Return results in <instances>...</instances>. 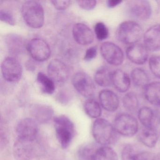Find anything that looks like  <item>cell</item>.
I'll return each instance as SVG.
<instances>
[{
	"label": "cell",
	"instance_id": "obj_1",
	"mask_svg": "<svg viewBox=\"0 0 160 160\" xmlns=\"http://www.w3.org/2000/svg\"><path fill=\"white\" fill-rule=\"evenodd\" d=\"M92 134L98 144L102 146H108L115 142L117 133L113 124L105 119L99 118L93 122Z\"/></svg>",
	"mask_w": 160,
	"mask_h": 160
},
{
	"label": "cell",
	"instance_id": "obj_2",
	"mask_svg": "<svg viewBox=\"0 0 160 160\" xmlns=\"http://www.w3.org/2000/svg\"><path fill=\"white\" fill-rule=\"evenodd\" d=\"M21 13L26 24L33 28H42L44 22V11L42 4L35 1L25 2Z\"/></svg>",
	"mask_w": 160,
	"mask_h": 160
},
{
	"label": "cell",
	"instance_id": "obj_3",
	"mask_svg": "<svg viewBox=\"0 0 160 160\" xmlns=\"http://www.w3.org/2000/svg\"><path fill=\"white\" fill-rule=\"evenodd\" d=\"M143 35L140 25L133 21H126L121 23L116 32V36L120 42L129 46L137 43Z\"/></svg>",
	"mask_w": 160,
	"mask_h": 160
},
{
	"label": "cell",
	"instance_id": "obj_4",
	"mask_svg": "<svg viewBox=\"0 0 160 160\" xmlns=\"http://www.w3.org/2000/svg\"><path fill=\"white\" fill-rule=\"evenodd\" d=\"M57 138L62 148L69 147L74 135V125L72 121L65 116H58L54 119Z\"/></svg>",
	"mask_w": 160,
	"mask_h": 160
},
{
	"label": "cell",
	"instance_id": "obj_5",
	"mask_svg": "<svg viewBox=\"0 0 160 160\" xmlns=\"http://www.w3.org/2000/svg\"><path fill=\"white\" fill-rule=\"evenodd\" d=\"M117 133L126 137H132L138 131V122L133 116L122 113L116 116L113 123Z\"/></svg>",
	"mask_w": 160,
	"mask_h": 160
},
{
	"label": "cell",
	"instance_id": "obj_6",
	"mask_svg": "<svg viewBox=\"0 0 160 160\" xmlns=\"http://www.w3.org/2000/svg\"><path fill=\"white\" fill-rule=\"evenodd\" d=\"M72 85L78 93L87 98H92L94 95L96 87L91 78L84 72H78L74 75Z\"/></svg>",
	"mask_w": 160,
	"mask_h": 160
},
{
	"label": "cell",
	"instance_id": "obj_7",
	"mask_svg": "<svg viewBox=\"0 0 160 160\" xmlns=\"http://www.w3.org/2000/svg\"><path fill=\"white\" fill-rule=\"evenodd\" d=\"M100 51L102 57L110 65L119 66L123 62L124 53L121 48L114 43H103L101 45Z\"/></svg>",
	"mask_w": 160,
	"mask_h": 160
},
{
	"label": "cell",
	"instance_id": "obj_8",
	"mask_svg": "<svg viewBox=\"0 0 160 160\" xmlns=\"http://www.w3.org/2000/svg\"><path fill=\"white\" fill-rule=\"evenodd\" d=\"M36 140L30 141L17 138L13 146V152L18 160H31L37 152Z\"/></svg>",
	"mask_w": 160,
	"mask_h": 160
},
{
	"label": "cell",
	"instance_id": "obj_9",
	"mask_svg": "<svg viewBox=\"0 0 160 160\" xmlns=\"http://www.w3.org/2000/svg\"><path fill=\"white\" fill-rule=\"evenodd\" d=\"M1 71L3 78L8 82H17L22 76V66L18 60L12 57H8L3 61Z\"/></svg>",
	"mask_w": 160,
	"mask_h": 160
},
{
	"label": "cell",
	"instance_id": "obj_10",
	"mask_svg": "<svg viewBox=\"0 0 160 160\" xmlns=\"http://www.w3.org/2000/svg\"><path fill=\"white\" fill-rule=\"evenodd\" d=\"M27 48L32 58L37 61H45L51 55L49 45L44 40L40 38L31 40L27 45Z\"/></svg>",
	"mask_w": 160,
	"mask_h": 160
},
{
	"label": "cell",
	"instance_id": "obj_11",
	"mask_svg": "<svg viewBox=\"0 0 160 160\" xmlns=\"http://www.w3.org/2000/svg\"><path fill=\"white\" fill-rule=\"evenodd\" d=\"M16 132L18 138L35 141L39 133L37 122L31 118L23 119L18 123Z\"/></svg>",
	"mask_w": 160,
	"mask_h": 160
},
{
	"label": "cell",
	"instance_id": "obj_12",
	"mask_svg": "<svg viewBox=\"0 0 160 160\" xmlns=\"http://www.w3.org/2000/svg\"><path fill=\"white\" fill-rule=\"evenodd\" d=\"M48 74L55 83L60 85L68 80L70 72L65 63L58 59H55L48 64Z\"/></svg>",
	"mask_w": 160,
	"mask_h": 160
},
{
	"label": "cell",
	"instance_id": "obj_13",
	"mask_svg": "<svg viewBox=\"0 0 160 160\" xmlns=\"http://www.w3.org/2000/svg\"><path fill=\"white\" fill-rule=\"evenodd\" d=\"M127 7L130 14L139 20H148L151 16V5L146 0L130 1L127 3Z\"/></svg>",
	"mask_w": 160,
	"mask_h": 160
},
{
	"label": "cell",
	"instance_id": "obj_14",
	"mask_svg": "<svg viewBox=\"0 0 160 160\" xmlns=\"http://www.w3.org/2000/svg\"><path fill=\"white\" fill-rule=\"evenodd\" d=\"M126 55L131 62L138 65H142L148 60V50L144 44L137 43L127 48Z\"/></svg>",
	"mask_w": 160,
	"mask_h": 160
},
{
	"label": "cell",
	"instance_id": "obj_15",
	"mask_svg": "<svg viewBox=\"0 0 160 160\" xmlns=\"http://www.w3.org/2000/svg\"><path fill=\"white\" fill-rule=\"evenodd\" d=\"M144 45L148 51L160 50V25H153L149 28L143 35Z\"/></svg>",
	"mask_w": 160,
	"mask_h": 160
},
{
	"label": "cell",
	"instance_id": "obj_16",
	"mask_svg": "<svg viewBox=\"0 0 160 160\" xmlns=\"http://www.w3.org/2000/svg\"><path fill=\"white\" fill-rule=\"evenodd\" d=\"M72 33L76 42L82 45L90 44L94 40L93 32L83 23H77L74 25Z\"/></svg>",
	"mask_w": 160,
	"mask_h": 160
},
{
	"label": "cell",
	"instance_id": "obj_17",
	"mask_svg": "<svg viewBox=\"0 0 160 160\" xmlns=\"http://www.w3.org/2000/svg\"><path fill=\"white\" fill-rule=\"evenodd\" d=\"M99 101L101 106L107 111L115 112L119 106V100L116 93L108 89H104L99 94Z\"/></svg>",
	"mask_w": 160,
	"mask_h": 160
},
{
	"label": "cell",
	"instance_id": "obj_18",
	"mask_svg": "<svg viewBox=\"0 0 160 160\" xmlns=\"http://www.w3.org/2000/svg\"><path fill=\"white\" fill-rule=\"evenodd\" d=\"M112 84L120 92H125L129 89L131 79L128 75L122 70L118 69L112 72Z\"/></svg>",
	"mask_w": 160,
	"mask_h": 160
},
{
	"label": "cell",
	"instance_id": "obj_19",
	"mask_svg": "<svg viewBox=\"0 0 160 160\" xmlns=\"http://www.w3.org/2000/svg\"><path fill=\"white\" fill-rule=\"evenodd\" d=\"M159 138L158 132L155 127H144L138 134V139L140 142L147 148H154Z\"/></svg>",
	"mask_w": 160,
	"mask_h": 160
},
{
	"label": "cell",
	"instance_id": "obj_20",
	"mask_svg": "<svg viewBox=\"0 0 160 160\" xmlns=\"http://www.w3.org/2000/svg\"><path fill=\"white\" fill-rule=\"evenodd\" d=\"M144 96L151 104L160 108V82L149 83L144 88Z\"/></svg>",
	"mask_w": 160,
	"mask_h": 160
},
{
	"label": "cell",
	"instance_id": "obj_21",
	"mask_svg": "<svg viewBox=\"0 0 160 160\" xmlns=\"http://www.w3.org/2000/svg\"><path fill=\"white\" fill-rule=\"evenodd\" d=\"M34 119L41 123L48 122L53 116V109L45 105H37L32 109Z\"/></svg>",
	"mask_w": 160,
	"mask_h": 160
},
{
	"label": "cell",
	"instance_id": "obj_22",
	"mask_svg": "<svg viewBox=\"0 0 160 160\" xmlns=\"http://www.w3.org/2000/svg\"><path fill=\"white\" fill-rule=\"evenodd\" d=\"M112 72L108 66H102L100 67L94 74V81L101 87H109L112 84Z\"/></svg>",
	"mask_w": 160,
	"mask_h": 160
},
{
	"label": "cell",
	"instance_id": "obj_23",
	"mask_svg": "<svg viewBox=\"0 0 160 160\" xmlns=\"http://www.w3.org/2000/svg\"><path fill=\"white\" fill-rule=\"evenodd\" d=\"M90 160H118L116 152L109 146L97 147Z\"/></svg>",
	"mask_w": 160,
	"mask_h": 160
},
{
	"label": "cell",
	"instance_id": "obj_24",
	"mask_svg": "<svg viewBox=\"0 0 160 160\" xmlns=\"http://www.w3.org/2000/svg\"><path fill=\"white\" fill-rule=\"evenodd\" d=\"M138 118L144 127L150 128L154 127L155 113L150 108L144 106L139 108L138 112Z\"/></svg>",
	"mask_w": 160,
	"mask_h": 160
},
{
	"label": "cell",
	"instance_id": "obj_25",
	"mask_svg": "<svg viewBox=\"0 0 160 160\" xmlns=\"http://www.w3.org/2000/svg\"><path fill=\"white\" fill-rule=\"evenodd\" d=\"M131 78L134 86L145 88L149 83V77L146 71L141 68L133 69L131 72Z\"/></svg>",
	"mask_w": 160,
	"mask_h": 160
},
{
	"label": "cell",
	"instance_id": "obj_26",
	"mask_svg": "<svg viewBox=\"0 0 160 160\" xmlns=\"http://www.w3.org/2000/svg\"><path fill=\"white\" fill-rule=\"evenodd\" d=\"M37 80L44 93L48 94L54 93L56 89L55 83L48 76L42 72H39L37 74Z\"/></svg>",
	"mask_w": 160,
	"mask_h": 160
},
{
	"label": "cell",
	"instance_id": "obj_27",
	"mask_svg": "<svg viewBox=\"0 0 160 160\" xmlns=\"http://www.w3.org/2000/svg\"><path fill=\"white\" fill-rule=\"evenodd\" d=\"M84 108L86 114L92 118H99L102 114L101 105L96 100L89 98L86 101Z\"/></svg>",
	"mask_w": 160,
	"mask_h": 160
},
{
	"label": "cell",
	"instance_id": "obj_28",
	"mask_svg": "<svg viewBox=\"0 0 160 160\" xmlns=\"http://www.w3.org/2000/svg\"><path fill=\"white\" fill-rule=\"evenodd\" d=\"M123 107L127 111L131 112H135L139 106V102L136 94L133 92L126 93L122 99Z\"/></svg>",
	"mask_w": 160,
	"mask_h": 160
},
{
	"label": "cell",
	"instance_id": "obj_29",
	"mask_svg": "<svg viewBox=\"0 0 160 160\" xmlns=\"http://www.w3.org/2000/svg\"><path fill=\"white\" fill-rule=\"evenodd\" d=\"M7 45L10 47L9 49L14 52L20 51L23 48L22 40L20 37L15 35H10L7 37Z\"/></svg>",
	"mask_w": 160,
	"mask_h": 160
},
{
	"label": "cell",
	"instance_id": "obj_30",
	"mask_svg": "<svg viewBox=\"0 0 160 160\" xmlns=\"http://www.w3.org/2000/svg\"><path fill=\"white\" fill-rule=\"evenodd\" d=\"M138 152L132 145H125L122 148L121 152V160H137Z\"/></svg>",
	"mask_w": 160,
	"mask_h": 160
},
{
	"label": "cell",
	"instance_id": "obj_31",
	"mask_svg": "<svg viewBox=\"0 0 160 160\" xmlns=\"http://www.w3.org/2000/svg\"><path fill=\"white\" fill-rule=\"evenodd\" d=\"M94 32L96 38L99 41H103L106 39L109 35L108 28L103 22L96 23L94 26Z\"/></svg>",
	"mask_w": 160,
	"mask_h": 160
},
{
	"label": "cell",
	"instance_id": "obj_32",
	"mask_svg": "<svg viewBox=\"0 0 160 160\" xmlns=\"http://www.w3.org/2000/svg\"><path fill=\"white\" fill-rule=\"evenodd\" d=\"M148 62L152 73L157 78H160V56H152L149 59Z\"/></svg>",
	"mask_w": 160,
	"mask_h": 160
},
{
	"label": "cell",
	"instance_id": "obj_33",
	"mask_svg": "<svg viewBox=\"0 0 160 160\" xmlns=\"http://www.w3.org/2000/svg\"><path fill=\"white\" fill-rule=\"evenodd\" d=\"M96 148H97L93 145L84 146L79 150L78 152L79 156L83 160H90Z\"/></svg>",
	"mask_w": 160,
	"mask_h": 160
},
{
	"label": "cell",
	"instance_id": "obj_34",
	"mask_svg": "<svg viewBox=\"0 0 160 160\" xmlns=\"http://www.w3.org/2000/svg\"><path fill=\"white\" fill-rule=\"evenodd\" d=\"M0 19L2 21L5 22L11 26H14L16 24L15 19L12 14L7 10H1Z\"/></svg>",
	"mask_w": 160,
	"mask_h": 160
},
{
	"label": "cell",
	"instance_id": "obj_35",
	"mask_svg": "<svg viewBox=\"0 0 160 160\" xmlns=\"http://www.w3.org/2000/svg\"><path fill=\"white\" fill-rule=\"evenodd\" d=\"M137 160H157V155L150 152H138Z\"/></svg>",
	"mask_w": 160,
	"mask_h": 160
},
{
	"label": "cell",
	"instance_id": "obj_36",
	"mask_svg": "<svg viewBox=\"0 0 160 160\" xmlns=\"http://www.w3.org/2000/svg\"><path fill=\"white\" fill-rule=\"evenodd\" d=\"M51 2L56 9L58 10H64L70 6L72 1L69 0H63V1L53 0V1H51Z\"/></svg>",
	"mask_w": 160,
	"mask_h": 160
},
{
	"label": "cell",
	"instance_id": "obj_37",
	"mask_svg": "<svg viewBox=\"0 0 160 160\" xmlns=\"http://www.w3.org/2000/svg\"><path fill=\"white\" fill-rule=\"evenodd\" d=\"M77 2L78 3V5L82 9L86 10H92L96 6L97 2L94 0L92 1H77Z\"/></svg>",
	"mask_w": 160,
	"mask_h": 160
},
{
	"label": "cell",
	"instance_id": "obj_38",
	"mask_svg": "<svg viewBox=\"0 0 160 160\" xmlns=\"http://www.w3.org/2000/svg\"><path fill=\"white\" fill-rule=\"evenodd\" d=\"M97 48L95 46H92L87 49L84 59L87 61L92 60L97 56Z\"/></svg>",
	"mask_w": 160,
	"mask_h": 160
},
{
	"label": "cell",
	"instance_id": "obj_39",
	"mask_svg": "<svg viewBox=\"0 0 160 160\" xmlns=\"http://www.w3.org/2000/svg\"><path fill=\"white\" fill-rule=\"evenodd\" d=\"M122 1L121 0H108L107 1V5L109 8H113L119 5Z\"/></svg>",
	"mask_w": 160,
	"mask_h": 160
},
{
	"label": "cell",
	"instance_id": "obj_40",
	"mask_svg": "<svg viewBox=\"0 0 160 160\" xmlns=\"http://www.w3.org/2000/svg\"><path fill=\"white\" fill-rule=\"evenodd\" d=\"M157 160H160V152L157 155Z\"/></svg>",
	"mask_w": 160,
	"mask_h": 160
}]
</instances>
